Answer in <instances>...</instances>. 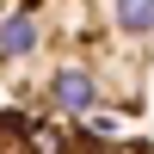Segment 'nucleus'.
<instances>
[{
  "label": "nucleus",
  "instance_id": "f03ea898",
  "mask_svg": "<svg viewBox=\"0 0 154 154\" xmlns=\"http://www.w3.org/2000/svg\"><path fill=\"white\" fill-rule=\"evenodd\" d=\"M0 154H154V142L111 136L80 117H37V111L0 105Z\"/></svg>",
  "mask_w": 154,
  "mask_h": 154
},
{
  "label": "nucleus",
  "instance_id": "f257e3e1",
  "mask_svg": "<svg viewBox=\"0 0 154 154\" xmlns=\"http://www.w3.org/2000/svg\"><path fill=\"white\" fill-rule=\"evenodd\" d=\"M0 93L37 117H142L154 0H0Z\"/></svg>",
  "mask_w": 154,
  "mask_h": 154
}]
</instances>
